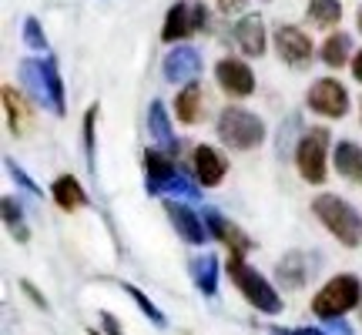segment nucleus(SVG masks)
Here are the masks:
<instances>
[{
  "label": "nucleus",
  "mask_w": 362,
  "mask_h": 335,
  "mask_svg": "<svg viewBox=\"0 0 362 335\" xmlns=\"http://www.w3.org/2000/svg\"><path fill=\"white\" fill-rule=\"evenodd\" d=\"M205 7L202 4H192V0H181V4H175L168 11V17H165V30H161V40H168V44H175V40H185L192 37L194 30H202L205 27Z\"/></svg>",
  "instance_id": "6"
},
{
  "label": "nucleus",
  "mask_w": 362,
  "mask_h": 335,
  "mask_svg": "<svg viewBox=\"0 0 362 335\" xmlns=\"http://www.w3.org/2000/svg\"><path fill=\"white\" fill-rule=\"evenodd\" d=\"M205 221H208V232L215 235V238H221L225 245L232 248V255H238V258H245V252L252 248V242H248V235L235 225V221H228V218H221L218 211H208L205 215Z\"/></svg>",
  "instance_id": "13"
},
{
  "label": "nucleus",
  "mask_w": 362,
  "mask_h": 335,
  "mask_svg": "<svg viewBox=\"0 0 362 335\" xmlns=\"http://www.w3.org/2000/svg\"><path fill=\"white\" fill-rule=\"evenodd\" d=\"M309 107L315 114H325V117H342L349 111V94L346 88L332 78H322L315 81L309 88Z\"/></svg>",
  "instance_id": "7"
},
{
  "label": "nucleus",
  "mask_w": 362,
  "mask_h": 335,
  "mask_svg": "<svg viewBox=\"0 0 362 335\" xmlns=\"http://www.w3.org/2000/svg\"><path fill=\"white\" fill-rule=\"evenodd\" d=\"M298 261H302V255H288L279 265V275H282V282L288 285V288H298V285L305 282V271L298 269Z\"/></svg>",
  "instance_id": "25"
},
{
  "label": "nucleus",
  "mask_w": 362,
  "mask_h": 335,
  "mask_svg": "<svg viewBox=\"0 0 362 335\" xmlns=\"http://www.w3.org/2000/svg\"><path fill=\"white\" fill-rule=\"evenodd\" d=\"M215 81H218V88L225 90L228 98H248V94L255 90V74H252V67H248L245 61H235V57L218 61Z\"/></svg>",
  "instance_id": "8"
},
{
  "label": "nucleus",
  "mask_w": 362,
  "mask_h": 335,
  "mask_svg": "<svg viewBox=\"0 0 362 335\" xmlns=\"http://www.w3.org/2000/svg\"><path fill=\"white\" fill-rule=\"evenodd\" d=\"M272 335H325L322 329H296V332H285V329H272Z\"/></svg>",
  "instance_id": "32"
},
{
  "label": "nucleus",
  "mask_w": 362,
  "mask_h": 335,
  "mask_svg": "<svg viewBox=\"0 0 362 335\" xmlns=\"http://www.w3.org/2000/svg\"><path fill=\"white\" fill-rule=\"evenodd\" d=\"M329 332H336V335H352V329L346 322H339V319H332L329 322Z\"/></svg>",
  "instance_id": "33"
},
{
  "label": "nucleus",
  "mask_w": 362,
  "mask_h": 335,
  "mask_svg": "<svg viewBox=\"0 0 362 335\" xmlns=\"http://www.w3.org/2000/svg\"><path fill=\"white\" fill-rule=\"evenodd\" d=\"M359 30H362V11H359Z\"/></svg>",
  "instance_id": "36"
},
{
  "label": "nucleus",
  "mask_w": 362,
  "mask_h": 335,
  "mask_svg": "<svg viewBox=\"0 0 362 335\" xmlns=\"http://www.w3.org/2000/svg\"><path fill=\"white\" fill-rule=\"evenodd\" d=\"M275 51H279V57H282L285 64L302 67V64H309V57H312V40L298 27L282 24L275 30Z\"/></svg>",
  "instance_id": "9"
},
{
  "label": "nucleus",
  "mask_w": 362,
  "mask_h": 335,
  "mask_svg": "<svg viewBox=\"0 0 362 335\" xmlns=\"http://www.w3.org/2000/svg\"><path fill=\"white\" fill-rule=\"evenodd\" d=\"M339 17H342V4L339 0H312L309 4V20L315 27H322V30L336 27Z\"/></svg>",
  "instance_id": "22"
},
{
  "label": "nucleus",
  "mask_w": 362,
  "mask_h": 335,
  "mask_svg": "<svg viewBox=\"0 0 362 335\" xmlns=\"http://www.w3.org/2000/svg\"><path fill=\"white\" fill-rule=\"evenodd\" d=\"M362 302V285L356 275H336L332 282L319 288L315 298H312V312L325 319V322H332V319H342L349 309H356Z\"/></svg>",
  "instance_id": "2"
},
{
  "label": "nucleus",
  "mask_w": 362,
  "mask_h": 335,
  "mask_svg": "<svg viewBox=\"0 0 362 335\" xmlns=\"http://www.w3.org/2000/svg\"><path fill=\"white\" fill-rule=\"evenodd\" d=\"M4 165H7V171H11V175H13L17 181H21V184H24L27 192H30V194H40V188H37V184H34L30 178H27V171H24V168H17V161H13V158H7Z\"/></svg>",
  "instance_id": "29"
},
{
  "label": "nucleus",
  "mask_w": 362,
  "mask_h": 335,
  "mask_svg": "<svg viewBox=\"0 0 362 335\" xmlns=\"http://www.w3.org/2000/svg\"><path fill=\"white\" fill-rule=\"evenodd\" d=\"M168 215L171 221H175V228H178V235L185 238V242H192V245H205V221L194 215L188 205H178V201H168Z\"/></svg>",
  "instance_id": "16"
},
{
  "label": "nucleus",
  "mask_w": 362,
  "mask_h": 335,
  "mask_svg": "<svg viewBox=\"0 0 362 335\" xmlns=\"http://www.w3.org/2000/svg\"><path fill=\"white\" fill-rule=\"evenodd\" d=\"M198 71H202V57H198V51L188 47V44L175 47V51L165 57V78H168L171 84H194Z\"/></svg>",
  "instance_id": "10"
},
{
  "label": "nucleus",
  "mask_w": 362,
  "mask_h": 335,
  "mask_svg": "<svg viewBox=\"0 0 362 335\" xmlns=\"http://www.w3.org/2000/svg\"><path fill=\"white\" fill-rule=\"evenodd\" d=\"M124 292H128V295L134 298V302H138V309H141L144 315H148V319H151V322L158 325V329H165V325H168V319H165V315H161V312H158L155 305L148 302V295H144L141 288H134V285H124Z\"/></svg>",
  "instance_id": "24"
},
{
  "label": "nucleus",
  "mask_w": 362,
  "mask_h": 335,
  "mask_svg": "<svg viewBox=\"0 0 362 335\" xmlns=\"http://www.w3.org/2000/svg\"><path fill=\"white\" fill-rule=\"evenodd\" d=\"M325 155H329V131L315 128L309 131L302 141H298V155L296 165L302 171V178L312 181V184H322L325 181Z\"/></svg>",
  "instance_id": "5"
},
{
  "label": "nucleus",
  "mask_w": 362,
  "mask_h": 335,
  "mask_svg": "<svg viewBox=\"0 0 362 335\" xmlns=\"http://www.w3.org/2000/svg\"><path fill=\"white\" fill-rule=\"evenodd\" d=\"M47 84H51V101H54V111L64 114V84H61V74H57V64L47 57Z\"/></svg>",
  "instance_id": "26"
},
{
  "label": "nucleus",
  "mask_w": 362,
  "mask_h": 335,
  "mask_svg": "<svg viewBox=\"0 0 362 335\" xmlns=\"http://www.w3.org/2000/svg\"><path fill=\"white\" fill-rule=\"evenodd\" d=\"M352 74H356V81H362V51H356V57H352Z\"/></svg>",
  "instance_id": "34"
},
{
  "label": "nucleus",
  "mask_w": 362,
  "mask_h": 335,
  "mask_svg": "<svg viewBox=\"0 0 362 335\" xmlns=\"http://www.w3.org/2000/svg\"><path fill=\"white\" fill-rule=\"evenodd\" d=\"M21 81H24V88L30 90V98L44 107H54L51 101V84H47V61H34V57H27L24 64H21Z\"/></svg>",
  "instance_id": "14"
},
{
  "label": "nucleus",
  "mask_w": 362,
  "mask_h": 335,
  "mask_svg": "<svg viewBox=\"0 0 362 335\" xmlns=\"http://www.w3.org/2000/svg\"><path fill=\"white\" fill-rule=\"evenodd\" d=\"M4 107H7V124H11L13 134H24L27 128H30V107H27V101L17 94V88H4Z\"/></svg>",
  "instance_id": "20"
},
{
  "label": "nucleus",
  "mask_w": 362,
  "mask_h": 335,
  "mask_svg": "<svg viewBox=\"0 0 362 335\" xmlns=\"http://www.w3.org/2000/svg\"><path fill=\"white\" fill-rule=\"evenodd\" d=\"M94 114H98V107H90V111H88V121H84V141H88V158H94Z\"/></svg>",
  "instance_id": "30"
},
{
  "label": "nucleus",
  "mask_w": 362,
  "mask_h": 335,
  "mask_svg": "<svg viewBox=\"0 0 362 335\" xmlns=\"http://www.w3.org/2000/svg\"><path fill=\"white\" fill-rule=\"evenodd\" d=\"M192 161H194V178H198V184L215 188V184H221V181H225L228 161H225V155H221V151H215V148L202 144V148H194Z\"/></svg>",
  "instance_id": "11"
},
{
  "label": "nucleus",
  "mask_w": 362,
  "mask_h": 335,
  "mask_svg": "<svg viewBox=\"0 0 362 335\" xmlns=\"http://www.w3.org/2000/svg\"><path fill=\"white\" fill-rule=\"evenodd\" d=\"M101 322L107 325V332H111V335H121V329H117V322H115V319H111V315H107V312H104V315H101Z\"/></svg>",
  "instance_id": "35"
},
{
  "label": "nucleus",
  "mask_w": 362,
  "mask_h": 335,
  "mask_svg": "<svg viewBox=\"0 0 362 335\" xmlns=\"http://www.w3.org/2000/svg\"><path fill=\"white\" fill-rule=\"evenodd\" d=\"M21 218H24V211H17L13 198L7 194V198H4V221H7V225H11V228L21 235V238H27V232H24V225H21Z\"/></svg>",
  "instance_id": "27"
},
{
  "label": "nucleus",
  "mask_w": 362,
  "mask_h": 335,
  "mask_svg": "<svg viewBox=\"0 0 362 335\" xmlns=\"http://www.w3.org/2000/svg\"><path fill=\"white\" fill-rule=\"evenodd\" d=\"M24 40L34 47V51H47V40H44V34H40V24L34 20V17H27L24 20Z\"/></svg>",
  "instance_id": "28"
},
{
  "label": "nucleus",
  "mask_w": 362,
  "mask_h": 335,
  "mask_svg": "<svg viewBox=\"0 0 362 335\" xmlns=\"http://www.w3.org/2000/svg\"><path fill=\"white\" fill-rule=\"evenodd\" d=\"M235 40H238V47H242L248 57H262V54H265V20H262L259 13L242 17L238 27H235Z\"/></svg>",
  "instance_id": "15"
},
{
  "label": "nucleus",
  "mask_w": 362,
  "mask_h": 335,
  "mask_svg": "<svg viewBox=\"0 0 362 335\" xmlns=\"http://www.w3.org/2000/svg\"><path fill=\"white\" fill-rule=\"evenodd\" d=\"M349 51H352L349 34H329V40L322 44V61L329 67H342L349 61Z\"/></svg>",
  "instance_id": "23"
},
{
  "label": "nucleus",
  "mask_w": 362,
  "mask_h": 335,
  "mask_svg": "<svg viewBox=\"0 0 362 335\" xmlns=\"http://www.w3.org/2000/svg\"><path fill=\"white\" fill-rule=\"evenodd\" d=\"M228 278H232L235 288H238V292H242V295H245L259 312H265V315H279V312H282V298H279V292H275V288H272L252 265H245V258L232 255V261H228Z\"/></svg>",
  "instance_id": "3"
},
{
  "label": "nucleus",
  "mask_w": 362,
  "mask_h": 335,
  "mask_svg": "<svg viewBox=\"0 0 362 335\" xmlns=\"http://www.w3.org/2000/svg\"><path fill=\"white\" fill-rule=\"evenodd\" d=\"M192 278H194V285L202 288V295L215 298L218 295V258L211 255V252L198 255L192 261Z\"/></svg>",
  "instance_id": "18"
},
{
  "label": "nucleus",
  "mask_w": 362,
  "mask_h": 335,
  "mask_svg": "<svg viewBox=\"0 0 362 335\" xmlns=\"http://www.w3.org/2000/svg\"><path fill=\"white\" fill-rule=\"evenodd\" d=\"M248 0H218V7H221V13H235V11H242Z\"/></svg>",
  "instance_id": "31"
},
{
  "label": "nucleus",
  "mask_w": 362,
  "mask_h": 335,
  "mask_svg": "<svg viewBox=\"0 0 362 335\" xmlns=\"http://www.w3.org/2000/svg\"><path fill=\"white\" fill-rule=\"evenodd\" d=\"M148 131H151V138H155V148L161 155H178V138H175V131H171V121H168V111H165V104L155 101L148 107Z\"/></svg>",
  "instance_id": "12"
},
{
  "label": "nucleus",
  "mask_w": 362,
  "mask_h": 335,
  "mask_svg": "<svg viewBox=\"0 0 362 335\" xmlns=\"http://www.w3.org/2000/svg\"><path fill=\"white\" fill-rule=\"evenodd\" d=\"M218 138L235 151H252L265 138V124L245 107H225L218 117Z\"/></svg>",
  "instance_id": "4"
},
{
  "label": "nucleus",
  "mask_w": 362,
  "mask_h": 335,
  "mask_svg": "<svg viewBox=\"0 0 362 335\" xmlns=\"http://www.w3.org/2000/svg\"><path fill=\"white\" fill-rule=\"evenodd\" d=\"M336 171L349 181H362V148L356 141L336 144Z\"/></svg>",
  "instance_id": "19"
},
{
  "label": "nucleus",
  "mask_w": 362,
  "mask_h": 335,
  "mask_svg": "<svg viewBox=\"0 0 362 335\" xmlns=\"http://www.w3.org/2000/svg\"><path fill=\"white\" fill-rule=\"evenodd\" d=\"M175 114L185 121V124H194L202 117V88L198 84H185L175 98Z\"/></svg>",
  "instance_id": "21"
},
{
  "label": "nucleus",
  "mask_w": 362,
  "mask_h": 335,
  "mask_svg": "<svg viewBox=\"0 0 362 335\" xmlns=\"http://www.w3.org/2000/svg\"><path fill=\"white\" fill-rule=\"evenodd\" d=\"M51 194L64 211H78V208L88 205V194H84V188H81V181L74 178V175H61V178L51 184Z\"/></svg>",
  "instance_id": "17"
},
{
  "label": "nucleus",
  "mask_w": 362,
  "mask_h": 335,
  "mask_svg": "<svg viewBox=\"0 0 362 335\" xmlns=\"http://www.w3.org/2000/svg\"><path fill=\"white\" fill-rule=\"evenodd\" d=\"M312 211L319 215V221H322L325 228L336 235L342 245L356 248L362 242V218H359V211H356L349 201H342L339 194H319V198L312 201Z\"/></svg>",
  "instance_id": "1"
}]
</instances>
